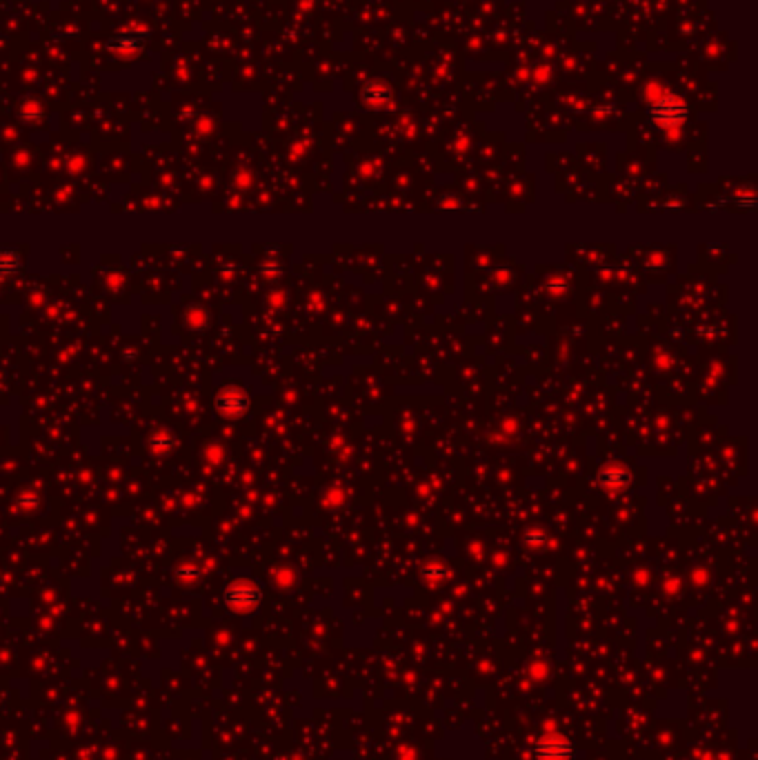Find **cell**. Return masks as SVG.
I'll return each instance as SVG.
<instances>
[{
    "mask_svg": "<svg viewBox=\"0 0 758 760\" xmlns=\"http://www.w3.org/2000/svg\"><path fill=\"white\" fill-rule=\"evenodd\" d=\"M362 98H365L369 107H387L391 102V91L383 83L381 85L369 83V85H365V89H362Z\"/></svg>",
    "mask_w": 758,
    "mask_h": 760,
    "instance_id": "obj_5",
    "label": "cell"
},
{
    "mask_svg": "<svg viewBox=\"0 0 758 760\" xmlns=\"http://www.w3.org/2000/svg\"><path fill=\"white\" fill-rule=\"evenodd\" d=\"M401 760H414V752L405 747V749L401 752Z\"/></svg>",
    "mask_w": 758,
    "mask_h": 760,
    "instance_id": "obj_8",
    "label": "cell"
},
{
    "mask_svg": "<svg viewBox=\"0 0 758 760\" xmlns=\"http://www.w3.org/2000/svg\"><path fill=\"white\" fill-rule=\"evenodd\" d=\"M527 676L532 678V680H545V678L550 676V665H545V663H532V665H529V670H527Z\"/></svg>",
    "mask_w": 758,
    "mask_h": 760,
    "instance_id": "obj_7",
    "label": "cell"
},
{
    "mask_svg": "<svg viewBox=\"0 0 758 760\" xmlns=\"http://www.w3.org/2000/svg\"><path fill=\"white\" fill-rule=\"evenodd\" d=\"M649 94H651V100H649V118L651 123H654L656 127L661 129H676L685 123L687 118V105L685 100L672 94V91L667 89H658L656 85L651 87L649 85Z\"/></svg>",
    "mask_w": 758,
    "mask_h": 760,
    "instance_id": "obj_1",
    "label": "cell"
},
{
    "mask_svg": "<svg viewBox=\"0 0 758 760\" xmlns=\"http://www.w3.org/2000/svg\"><path fill=\"white\" fill-rule=\"evenodd\" d=\"M149 32L145 27H129L107 40V49L118 58H136L147 47Z\"/></svg>",
    "mask_w": 758,
    "mask_h": 760,
    "instance_id": "obj_4",
    "label": "cell"
},
{
    "mask_svg": "<svg viewBox=\"0 0 758 760\" xmlns=\"http://www.w3.org/2000/svg\"><path fill=\"white\" fill-rule=\"evenodd\" d=\"M534 758L536 760H574L576 749L567 736H563L552 723H547V725H543V734L534 742Z\"/></svg>",
    "mask_w": 758,
    "mask_h": 760,
    "instance_id": "obj_2",
    "label": "cell"
},
{
    "mask_svg": "<svg viewBox=\"0 0 758 760\" xmlns=\"http://www.w3.org/2000/svg\"><path fill=\"white\" fill-rule=\"evenodd\" d=\"M18 112H20V116L27 120V123H38V120H42V116H45L42 105H40V100H36V98L23 100L20 107H18Z\"/></svg>",
    "mask_w": 758,
    "mask_h": 760,
    "instance_id": "obj_6",
    "label": "cell"
},
{
    "mask_svg": "<svg viewBox=\"0 0 758 760\" xmlns=\"http://www.w3.org/2000/svg\"><path fill=\"white\" fill-rule=\"evenodd\" d=\"M223 600H225V607L230 612L247 616V614H254L261 607L263 591H261L259 585L251 583V581H234V583H230V587L225 589Z\"/></svg>",
    "mask_w": 758,
    "mask_h": 760,
    "instance_id": "obj_3",
    "label": "cell"
}]
</instances>
